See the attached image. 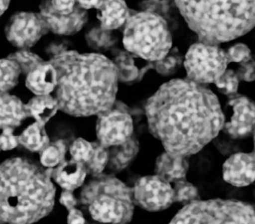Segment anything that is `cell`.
Segmentation results:
<instances>
[{
    "instance_id": "obj_11",
    "label": "cell",
    "mask_w": 255,
    "mask_h": 224,
    "mask_svg": "<svg viewBox=\"0 0 255 224\" xmlns=\"http://www.w3.org/2000/svg\"><path fill=\"white\" fill-rule=\"evenodd\" d=\"M132 131V118L126 112L111 110L99 115L97 136L99 143L105 147L123 144L131 138Z\"/></svg>"
},
{
    "instance_id": "obj_22",
    "label": "cell",
    "mask_w": 255,
    "mask_h": 224,
    "mask_svg": "<svg viewBox=\"0 0 255 224\" xmlns=\"http://www.w3.org/2000/svg\"><path fill=\"white\" fill-rule=\"evenodd\" d=\"M18 140L19 143L32 152H41L50 144L44 125L37 122L28 126L18 136Z\"/></svg>"
},
{
    "instance_id": "obj_24",
    "label": "cell",
    "mask_w": 255,
    "mask_h": 224,
    "mask_svg": "<svg viewBox=\"0 0 255 224\" xmlns=\"http://www.w3.org/2000/svg\"><path fill=\"white\" fill-rule=\"evenodd\" d=\"M66 146L62 141L50 143L40 153V160L44 167L53 168L65 161Z\"/></svg>"
},
{
    "instance_id": "obj_3",
    "label": "cell",
    "mask_w": 255,
    "mask_h": 224,
    "mask_svg": "<svg viewBox=\"0 0 255 224\" xmlns=\"http://www.w3.org/2000/svg\"><path fill=\"white\" fill-rule=\"evenodd\" d=\"M0 217L8 224H33L53 210L56 188L50 170L13 158L0 167Z\"/></svg>"
},
{
    "instance_id": "obj_14",
    "label": "cell",
    "mask_w": 255,
    "mask_h": 224,
    "mask_svg": "<svg viewBox=\"0 0 255 224\" xmlns=\"http://www.w3.org/2000/svg\"><path fill=\"white\" fill-rule=\"evenodd\" d=\"M223 178L228 183L245 187L255 181V152H240L231 155L224 163Z\"/></svg>"
},
{
    "instance_id": "obj_9",
    "label": "cell",
    "mask_w": 255,
    "mask_h": 224,
    "mask_svg": "<svg viewBox=\"0 0 255 224\" xmlns=\"http://www.w3.org/2000/svg\"><path fill=\"white\" fill-rule=\"evenodd\" d=\"M132 191L135 204L149 212L165 210L175 202L173 185L157 175L140 178Z\"/></svg>"
},
{
    "instance_id": "obj_20",
    "label": "cell",
    "mask_w": 255,
    "mask_h": 224,
    "mask_svg": "<svg viewBox=\"0 0 255 224\" xmlns=\"http://www.w3.org/2000/svg\"><path fill=\"white\" fill-rule=\"evenodd\" d=\"M26 109L37 122L44 125L56 114L59 106L57 100L50 95L36 96L26 105Z\"/></svg>"
},
{
    "instance_id": "obj_8",
    "label": "cell",
    "mask_w": 255,
    "mask_h": 224,
    "mask_svg": "<svg viewBox=\"0 0 255 224\" xmlns=\"http://www.w3.org/2000/svg\"><path fill=\"white\" fill-rule=\"evenodd\" d=\"M225 50L218 45L198 43L192 44L185 56L187 79L199 85L216 84L228 69Z\"/></svg>"
},
{
    "instance_id": "obj_26",
    "label": "cell",
    "mask_w": 255,
    "mask_h": 224,
    "mask_svg": "<svg viewBox=\"0 0 255 224\" xmlns=\"http://www.w3.org/2000/svg\"><path fill=\"white\" fill-rule=\"evenodd\" d=\"M172 185L175 202L186 203L187 205L198 200V189L193 184L188 182L187 179L180 181Z\"/></svg>"
},
{
    "instance_id": "obj_25",
    "label": "cell",
    "mask_w": 255,
    "mask_h": 224,
    "mask_svg": "<svg viewBox=\"0 0 255 224\" xmlns=\"http://www.w3.org/2000/svg\"><path fill=\"white\" fill-rule=\"evenodd\" d=\"M109 164L108 148L100 143H94V150L89 161L85 165L88 173L94 176L102 174L105 167Z\"/></svg>"
},
{
    "instance_id": "obj_32",
    "label": "cell",
    "mask_w": 255,
    "mask_h": 224,
    "mask_svg": "<svg viewBox=\"0 0 255 224\" xmlns=\"http://www.w3.org/2000/svg\"><path fill=\"white\" fill-rule=\"evenodd\" d=\"M240 80L245 82H252L255 80V61L251 59L240 64L238 70L236 71Z\"/></svg>"
},
{
    "instance_id": "obj_4",
    "label": "cell",
    "mask_w": 255,
    "mask_h": 224,
    "mask_svg": "<svg viewBox=\"0 0 255 224\" xmlns=\"http://www.w3.org/2000/svg\"><path fill=\"white\" fill-rule=\"evenodd\" d=\"M176 5L201 43L218 45L255 26V1H176Z\"/></svg>"
},
{
    "instance_id": "obj_31",
    "label": "cell",
    "mask_w": 255,
    "mask_h": 224,
    "mask_svg": "<svg viewBox=\"0 0 255 224\" xmlns=\"http://www.w3.org/2000/svg\"><path fill=\"white\" fill-rule=\"evenodd\" d=\"M226 53L229 63H238L240 64L252 58L250 49L243 43H237L231 46Z\"/></svg>"
},
{
    "instance_id": "obj_27",
    "label": "cell",
    "mask_w": 255,
    "mask_h": 224,
    "mask_svg": "<svg viewBox=\"0 0 255 224\" xmlns=\"http://www.w3.org/2000/svg\"><path fill=\"white\" fill-rule=\"evenodd\" d=\"M239 82H240V79L236 71L231 69H228L215 85L221 93L228 97H231L237 94Z\"/></svg>"
},
{
    "instance_id": "obj_33",
    "label": "cell",
    "mask_w": 255,
    "mask_h": 224,
    "mask_svg": "<svg viewBox=\"0 0 255 224\" xmlns=\"http://www.w3.org/2000/svg\"><path fill=\"white\" fill-rule=\"evenodd\" d=\"M2 132L0 137L1 148L2 150H11L19 143L18 137L13 134V128L9 127L2 128Z\"/></svg>"
},
{
    "instance_id": "obj_28",
    "label": "cell",
    "mask_w": 255,
    "mask_h": 224,
    "mask_svg": "<svg viewBox=\"0 0 255 224\" xmlns=\"http://www.w3.org/2000/svg\"><path fill=\"white\" fill-rule=\"evenodd\" d=\"M94 150V143L83 138L74 140L70 148L72 159L86 164L90 158Z\"/></svg>"
},
{
    "instance_id": "obj_34",
    "label": "cell",
    "mask_w": 255,
    "mask_h": 224,
    "mask_svg": "<svg viewBox=\"0 0 255 224\" xmlns=\"http://www.w3.org/2000/svg\"><path fill=\"white\" fill-rule=\"evenodd\" d=\"M74 191H68V190H63L62 194H61L60 198H59V202L61 204L68 209V212L72 210V209H76L78 201L77 199L76 198L74 194Z\"/></svg>"
},
{
    "instance_id": "obj_30",
    "label": "cell",
    "mask_w": 255,
    "mask_h": 224,
    "mask_svg": "<svg viewBox=\"0 0 255 224\" xmlns=\"http://www.w3.org/2000/svg\"><path fill=\"white\" fill-rule=\"evenodd\" d=\"M181 64V55L177 49H174L171 55H168L163 59L157 61L156 69L162 74H171L180 67Z\"/></svg>"
},
{
    "instance_id": "obj_2",
    "label": "cell",
    "mask_w": 255,
    "mask_h": 224,
    "mask_svg": "<svg viewBox=\"0 0 255 224\" xmlns=\"http://www.w3.org/2000/svg\"><path fill=\"white\" fill-rule=\"evenodd\" d=\"M56 70L59 109L74 116L100 115L112 110L118 91L119 70L104 55L65 51L50 61Z\"/></svg>"
},
{
    "instance_id": "obj_29",
    "label": "cell",
    "mask_w": 255,
    "mask_h": 224,
    "mask_svg": "<svg viewBox=\"0 0 255 224\" xmlns=\"http://www.w3.org/2000/svg\"><path fill=\"white\" fill-rule=\"evenodd\" d=\"M8 58L16 61L20 66V69L27 73L43 63V60L38 55L26 51L16 52L10 55Z\"/></svg>"
},
{
    "instance_id": "obj_13",
    "label": "cell",
    "mask_w": 255,
    "mask_h": 224,
    "mask_svg": "<svg viewBox=\"0 0 255 224\" xmlns=\"http://www.w3.org/2000/svg\"><path fill=\"white\" fill-rule=\"evenodd\" d=\"M41 14L48 29L59 34H72L77 32L83 28L88 17L86 10L80 7L79 4L72 13H65L54 10L49 1L41 4Z\"/></svg>"
},
{
    "instance_id": "obj_7",
    "label": "cell",
    "mask_w": 255,
    "mask_h": 224,
    "mask_svg": "<svg viewBox=\"0 0 255 224\" xmlns=\"http://www.w3.org/2000/svg\"><path fill=\"white\" fill-rule=\"evenodd\" d=\"M168 224H255V209L234 200H197L186 205Z\"/></svg>"
},
{
    "instance_id": "obj_37",
    "label": "cell",
    "mask_w": 255,
    "mask_h": 224,
    "mask_svg": "<svg viewBox=\"0 0 255 224\" xmlns=\"http://www.w3.org/2000/svg\"><path fill=\"white\" fill-rule=\"evenodd\" d=\"M10 1H1L0 3V9H1V14H3L4 12L7 10L9 5Z\"/></svg>"
},
{
    "instance_id": "obj_21",
    "label": "cell",
    "mask_w": 255,
    "mask_h": 224,
    "mask_svg": "<svg viewBox=\"0 0 255 224\" xmlns=\"http://www.w3.org/2000/svg\"><path fill=\"white\" fill-rule=\"evenodd\" d=\"M109 152L110 167L115 170H122L128 167L138 152V143L131 137L123 144L113 146Z\"/></svg>"
},
{
    "instance_id": "obj_1",
    "label": "cell",
    "mask_w": 255,
    "mask_h": 224,
    "mask_svg": "<svg viewBox=\"0 0 255 224\" xmlns=\"http://www.w3.org/2000/svg\"><path fill=\"white\" fill-rule=\"evenodd\" d=\"M149 128L165 152L188 158L223 129L225 116L217 97L189 79L163 84L145 108Z\"/></svg>"
},
{
    "instance_id": "obj_16",
    "label": "cell",
    "mask_w": 255,
    "mask_h": 224,
    "mask_svg": "<svg viewBox=\"0 0 255 224\" xmlns=\"http://www.w3.org/2000/svg\"><path fill=\"white\" fill-rule=\"evenodd\" d=\"M26 85L36 96L50 95L57 86L56 69L51 63L43 62L28 73Z\"/></svg>"
},
{
    "instance_id": "obj_35",
    "label": "cell",
    "mask_w": 255,
    "mask_h": 224,
    "mask_svg": "<svg viewBox=\"0 0 255 224\" xmlns=\"http://www.w3.org/2000/svg\"><path fill=\"white\" fill-rule=\"evenodd\" d=\"M67 221L68 224H86L83 212L77 208L69 211Z\"/></svg>"
},
{
    "instance_id": "obj_17",
    "label": "cell",
    "mask_w": 255,
    "mask_h": 224,
    "mask_svg": "<svg viewBox=\"0 0 255 224\" xmlns=\"http://www.w3.org/2000/svg\"><path fill=\"white\" fill-rule=\"evenodd\" d=\"M188 171L187 158L175 156L165 152L156 159V175L171 185L186 179Z\"/></svg>"
},
{
    "instance_id": "obj_38",
    "label": "cell",
    "mask_w": 255,
    "mask_h": 224,
    "mask_svg": "<svg viewBox=\"0 0 255 224\" xmlns=\"http://www.w3.org/2000/svg\"><path fill=\"white\" fill-rule=\"evenodd\" d=\"M254 152H255V150H254Z\"/></svg>"
},
{
    "instance_id": "obj_19",
    "label": "cell",
    "mask_w": 255,
    "mask_h": 224,
    "mask_svg": "<svg viewBox=\"0 0 255 224\" xmlns=\"http://www.w3.org/2000/svg\"><path fill=\"white\" fill-rule=\"evenodd\" d=\"M98 10V17L104 30L116 29L129 18V9L125 1H103Z\"/></svg>"
},
{
    "instance_id": "obj_18",
    "label": "cell",
    "mask_w": 255,
    "mask_h": 224,
    "mask_svg": "<svg viewBox=\"0 0 255 224\" xmlns=\"http://www.w3.org/2000/svg\"><path fill=\"white\" fill-rule=\"evenodd\" d=\"M28 116L26 105H23L20 99L8 93H1L0 122L2 128L17 126Z\"/></svg>"
},
{
    "instance_id": "obj_15",
    "label": "cell",
    "mask_w": 255,
    "mask_h": 224,
    "mask_svg": "<svg viewBox=\"0 0 255 224\" xmlns=\"http://www.w3.org/2000/svg\"><path fill=\"white\" fill-rule=\"evenodd\" d=\"M50 173L53 180L62 189L74 191L84 185L88 170L84 164L71 159L51 169Z\"/></svg>"
},
{
    "instance_id": "obj_12",
    "label": "cell",
    "mask_w": 255,
    "mask_h": 224,
    "mask_svg": "<svg viewBox=\"0 0 255 224\" xmlns=\"http://www.w3.org/2000/svg\"><path fill=\"white\" fill-rule=\"evenodd\" d=\"M228 106L232 116L225 122L223 129L232 138H244L255 131V103L246 96L229 97Z\"/></svg>"
},
{
    "instance_id": "obj_5",
    "label": "cell",
    "mask_w": 255,
    "mask_h": 224,
    "mask_svg": "<svg viewBox=\"0 0 255 224\" xmlns=\"http://www.w3.org/2000/svg\"><path fill=\"white\" fill-rule=\"evenodd\" d=\"M80 200L94 220L109 224H128L135 204L132 188L115 176L104 174L83 186Z\"/></svg>"
},
{
    "instance_id": "obj_36",
    "label": "cell",
    "mask_w": 255,
    "mask_h": 224,
    "mask_svg": "<svg viewBox=\"0 0 255 224\" xmlns=\"http://www.w3.org/2000/svg\"><path fill=\"white\" fill-rule=\"evenodd\" d=\"M103 1H78L80 7L85 10L91 8L99 9L102 4Z\"/></svg>"
},
{
    "instance_id": "obj_6",
    "label": "cell",
    "mask_w": 255,
    "mask_h": 224,
    "mask_svg": "<svg viewBox=\"0 0 255 224\" xmlns=\"http://www.w3.org/2000/svg\"><path fill=\"white\" fill-rule=\"evenodd\" d=\"M125 49L147 61H159L169 54L172 39L166 21L158 13L141 12L129 16L124 31Z\"/></svg>"
},
{
    "instance_id": "obj_23",
    "label": "cell",
    "mask_w": 255,
    "mask_h": 224,
    "mask_svg": "<svg viewBox=\"0 0 255 224\" xmlns=\"http://www.w3.org/2000/svg\"><path fill=\"white\" fill-rule=\"evenodd\" d=\"M20 70L21 69L16 61L8 58L1 60V93H7L16 86Z\"/></svg>"
},
{
    "instance_id": "obj_10",
    "label": "cell",
    "mask_w": 255,
    "mask_h": 224,
    "mask_svg": "<svg viewBox=\"0 0 255 224\" xmlns=\"http://www.w3.org/2000/svg\"><path fill=\"white\" fill-rule=\"evenodd\" d=\"M48 30L41 13L21 12L11 17L5 33L8 41L25 49L34 46Z\"/></svg>"
}]
</instances>
